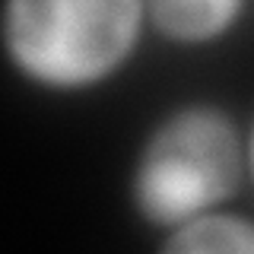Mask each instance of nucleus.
I'll use <instances>...</instances> for the list:
<instances>
[{
    "mask_svg": "<svg viewBox=\"0 0 254 254\" xmlns=\"http://www.w3.org/2000/svg\"><path fill=\"white\" fill-rule=\"evenodd\" d=\"M248 0H146V22L162 42L206 48L229 35Z\"/></svg>",
    "mask_w": 254,
    "mask_h": 254,
    "instance_id": "nucleus-3",
    "label": "nucleus"
},
{
    "mask_svg": "<svg viewBox=\"0 0 254 254\" xmlns=\"http://www.w3.org/2000/svg\"><path fill=\"white\" fill-rule=\"evenodd\" d=\"M146 0H3L0 42L10 67L45 92H86L137 54Z\"/></svg>",
    "mask_w": 254,
    "mask_h": 254,
    "instance_id": "nucleus-2",
    "label": "nucleus"
},
{
    "mask_svg": "<svg viewBox=\"0 0 254 254\" xmlns=\"http://www.w3.org/2000/svg\"><path fill=\"white\" fill-rule=\"evenodd\" d=\"M245 169V130L216 102L169 108L143 137L127 175V200L146 226L169 232L238 194Z\"/></svg>",
    "mask_w": 254,
    "mask_h": 254,
    "instance_id": "nucleus-1",
    "label": "nucleus"
},
{
    "mask_svg": "<svg viewBox=\"0 0 254 254\" xmlns=\"http://www.w3.org/2000/svg\"><path fill=\"white\" fill-rule=\"evenodd\" d=\"M245 169H248V181L254 185V118L245 130Z\"/></svg>",
    "mask_w": 254,
    "mask_h": 254,
    "instance_id": "nucleus-5",
    "label": "nucleus"
},
{
    "mask_svg": "<svg viewBox=\"0 0 254 254\" xmlns=\"http://www.w3.org/2000/svg\"><path fill=\"white\" fill-rule=\"evenodd\" d=\"M162 251H242L254 254V219L226 206L206 210L200 216L162 232Z\"/></svg>",
    "mask_w": 254,
    "mask_h": 254,
    "instance_id": "nucleus-4",
    "label": "nucleus"
}]
</instances>
